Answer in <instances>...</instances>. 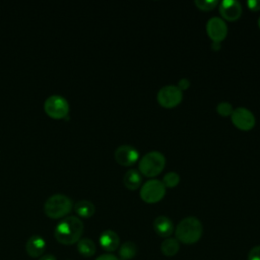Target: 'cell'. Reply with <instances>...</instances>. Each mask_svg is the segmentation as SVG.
<instances>
[{
    "instance_id": "1",
    "label": "cell",
    "mask_w": 260,
    "mask_h": 260,
    "mask_svg": "<svg viewBox=\"0 0 260 260\" xmlns=\"http://www.w3.org/2000/svg\"><path fill=\"white\" fill-rule=\"evenodd\" d=\"M83 232V222L77 216L63 218L55 228V239L63 245H72L80 240Z\"/></svg>"
},
{
    "instance_id": "2",
    "label": "cell",
    "mask_w": 260,
    "mask_h": 260,
    "mask_svg": "<svg viewBox=\"0 0 260 260\" xmlns=\"http://www.w3.org/2000/svg\"><path fill=\"white\" fill-rule=\"evenodd\" d=\"M203 226L201 221L195 216L183 218L176 226V239L183 244H194L198 242L202 236Z\"/></svg>"
},
{
    "instance_id": "3",
    "label": "cell",
    "mask_w": 260,
    "mask_h": 260,
    "mask_svg": "<svg viewBox=\"0 0 260 260\" xmlns=\"http://www.w3.org/2000/svg\"><path fill=\"white\" fill-rule=\"evenodd\" d=\"M72 208V200L68 196L60 193L50 196L44 204V211L46 215L53 219L64 217L71 212Z\"/></svg>"
},
{
    "instance_id": "4",
    "label": "cell",
    "mask_w": 260,
    "mask_h": 260,
    "mask_svg": "<svg viewBox=\"0 0 260 260\" xmlns=\"http://www.w3.org/2000/svg\"><path fill=\"white\" fill-rule=\"evenodd\" d=\"M166 166L165 155L157 150L146 152L139 160V173L145 177L152 178L161 173Z\"/></svg>"
},
{
    "instance_id": "5",
    "label": "cell",
    "mask_w": 260,
    "mask_h": 260,
    "mask_svg": "<svg viewBox=\"0 0 260 260\" xmlns=\"http://www.w3.org/2000/svg\"><path fill=\"white\" fill-rule=\"evenodd\" d=\"M167 188L164 183L156 179H150L146 181L140 188V198L145 203H156L160 201L166 195Z\"/></svg>"
},
{
    "instance_id": "6",
    "label": "cell",
    "mask_w": 260,
    "mask_h": 260,
    "mask_svg": "<svg viewBox=\"0 0 260 260\" xmlns=\"http://www.w3.org/2000/svg\"><path fill=\"white\" fill-rule=\"evenodd\" d=\"M44 110L53 119H62L68 115L69 104L67 100L59 94H53L46 99Z\"/></svg>"
},
{
    "instance_id": "7",
    "label": "cell",
    "mask_w": 260,
    "mask_h": 260,
    "mask_svg": "<svg viewBox=\"0 0 260 260\" xmlns=\"http://www.w3.org/2000/svg\"><path fill=\"white\" fill-rule=\"evenodd\" d=\"M156 99L161 107L171 109L178 106L182 102L183 91L177 85H165L157 91Z\"/></svg>"
},
{
    "instance_id": "8",
    "label": "cell",
    "mask_w": 260,
    "mask_h": 260,
    "mask_svg": "<svg viewBox=\"0 0 260 260\" xmlns=\"http://www.w3.org/2000/svg\"><path fill=\"white\" fill-rule=\"evenodd\" d=\"M231 119L233 124L238 129L243 131L251 130L256 124V119L254 114L249 109L244 107H238L234 109L231 115Z\"/></svg>"
},
{
    "instance_id": "9",
    "label": "cell",
    "mask_w": 260,
    "mask_h": 260,
    "mask_svg": "<svg viewBox=\"0 0 260 260\" xmlns=\"http://www.w3.org/2000/svg\"><path fill=\"white\" fill-rule=\"evenodd\" d=\"M206 32L213 43H221L228 35V25L221 17L213 16L206 22Z\"/></svg>"
},
{
    "instance_id": "10",
    "label": "cell",
    "mask_w": 260,
    "mask_h": 260,
    "mask_svg": "<svg viewBox=\"0 0 260 260\" xmlns=\"http://www.w3.org/2000/svg\"><path fill=\"white\" fill-rule=\"evenodd\" d=\"M139 158L138 150L129 144H123L116 148L115 159L119 165L130 167L134 165Z\"/></svg>"
},
{
    "instance_id": "11",
    "label": "cell",
    "mask_w": 260,
    "mask_h": 260,
    "mask_svg": "<svg viewBox=\"0 0 260 260\" xmlns=\"http://www.w3.org/2000/svg\"><path fill=\"white\" fill-rule=\"evenodd\" d=\"M219 13L223 20H237L242 14V5L237 0H223L219 3Z\"/></svg>"
},
{
    "instance_id": "12",
    "label": "cell",
    "mask_w": 260,
    "mask_h": 260,
    "mask_svg": "<svg viewBox=\"0 0 260 260\" xmlns=\"http://www.w3.org/2000/svg\"><path fill=\"white\" fill-rule=\"evenodd\" d=\"M100 245L108 252H113L119 248L120 238L112 230L104 231L100 236Z\"/></svg>"
},
{
    "instance_id": "13",
    "label": "cell",
    "mask_w": 260,
    "mask_h": 260,
    "mask_svg": "<svg viewBox=\"0 0 260 260\" xmlns=\"http://www.w3.org/2000/svg\"><path fill=\"white\" fill-rule=\"evenodd\" d=\"M154 232L162 238H169L174 232L173 221L165 215H159L153 220Z\"/></svg>"
},
{
    "instance_id": "14",
    "label": "cell",
    "mask_w": 260,
    "mask_h": 260,
    "mask_svg": "<svg viewBox=\"0 0 260 260\" xmlns=\"http://www.w3.org/2000/svg\"><path fill=\"white\" fill-rule=\"evenodd\" d=\"M45 249H46V242L41 236H38V235L31 236L25 244V251L30 257L42 256Z\"/></svg>"
},
{
    "instance_id": "15",
    "label": "cell",
    "mask_w": 260,
    "mask_h": 260,
    "mask_svg": "<svg viewBox=\"0 0 260 260\" xmlns=\"http://www.w3.org/2000/svg\"><path fill=\"white\" fill-rule=\"evenodd\" d=\"M123 182L126 188L130 190H136L137 188L140 187L142 182L141 174L139 173V171L135 169H130L124 174Z\"/></svg>"
},
{
    "instance_id": "16",
    "label": "cell",
    "mask_w": 260,
    "mask_h": 260,
    "mask_svg": "<svg viewBox=\"0 0 260 260\" xmlns=\"http://www.w3.org/2000/svg\"><path fill=\"white\" fill-rule=\"evenodd\" d=\"M73 209L77 215L81 217H90L95 211V207L91 201L88 200H79L73 205Z\"/></svg>"
},
{
    "instance_id": "17",
    "label": "cell",
    "mask_w": 260,
    "mask_h": 260,
    "mask_svg": "<svg viewBox=\"0 0 260 260\" xmlns=\"http://www.w3.org/2000/svg\"><path fill=\"white\" fill-rule=\"evenodd\" d=\"M180 249V243L177 239L167 238L160 245L161 253L167 257L175 256Z\"/></svg>"
},
{
    "instance_id": "18",
    "label": "cell",
    "mask_w": 260,
    "mask_h": 260,
    "mask_svg": "<svg viewBox=\"0 0 260 260\" xmlns=\"http://www.w3.org/2000/svg\"><path fill=\"white\" fill-rule=\"evenodd\" d=\"M77 250L84 257H91L95 253V244L88 238L80 239L77 242Z\"/></svg>"
},
{
    "instance_id": "19",
    "label": "cell",
    "mask_w": 260,
    "mask_h": 260,
    "mask_svg": "<svg viewBox=\"0 0 260 260\" xmlns=\"http://www.w3.org/2000/svg\"><path fill=\"white\" fill-rule=\"evenodd\" d=\"M137 253V247L133 242H125L119 249V255L121 260H130L135 257Z\"/></svg>"
},
{
    "instance_id": "20",
    "label": "cell",
    "mask_w": 260,
    "mask_h": 260,
    "mask_svg": "<svg viewBox=\"0 0 260 260\" xmlns=\"http://www.w3.org/2000/svg\"><path fill=\"white\" fill-rule=\"evenodd\" d=\"M161 182L166 188H175L180 183V175L176 172H169L164 176Z\"/></svg>"
},
{
    "instance_id": "21",
    "label": "cell",
    "mask_w": 260,
    "mask_h": 260,
    "mask_svg": "<svg viewBox=\"0 0 260 260\" xmlns=\"http://www.w3.org/2000/svg\"><path fill=\"white\" fill-rule=\"evenodd\" d=\"M218 4L217 0H195V5L204 11H209L215 8V6Z\"/></svg>"
},
{
    "instance_id": "22",
    "label": "cell",
    "mask_w": 260,
    "mask_h": 260,
    "mask_svg": "<svg viewBox=\"0 0 260 260\" xmlns=\"http://www.w3.org/2000/svg\"><path fill=\"white\" fill-rule=\"evenodd\" d=\"M234 109L232 104H230L229 102H220L217 106H216V112L223 117H228L231 116L233 113Z\"/></svg>"
},
{
    "instance_id": "23",
    "label": "cell",
    "mask_w": 260,
    "mask_h": 260,
    "mask_svg": "<svg viewBox=\"0 0 260 260\" xmlns=\"http://www.w3.org/2000/svg\"><path fill=\"white\" fill-rule=\"evenodd\" d=\"M247 260H260V246H255L249 251Z\"/></svg>"
},
{
    "instance_id": "24",
    "label": "cell",
    "mask_w": 260,
    "mask_h": 260,
    "mask_svg": "<svg viewBox=\"0 0 260 260\" xmlns=\"http://www.w3.org/2000/svg\"><path fill=\"white\" fill-rule=\"evenodd\" d=\"M177 86L183 91L185 89H187L190 86V81L188 78H181L177 84Z\"/></svg>"
},
{
    "instance_id": "25",
    "label": "cell",
    "mask_w": 260,
    "mask_h": 260,
    "mask_svg": "<svg viewBox=\"0 0 260 260\" xmlns=\"http://www.w3.org/2000/svg\"><path fill=\"white\" fill-rule=\"evenodd\" d=\"M247 5L251 10H260V0H249L247 1Z\"/></svg>"
},
{
    "instance_id": "26",
    "label": "cell",
    "mask_w": 260,
    "mask_h": 260,
    "mask_svg": "<svg viewBox=\"0 0 260 260\" xmlns=\"http://www.w3.org/2000/svg\"><path fill=\"white\" fill-rule=\"evenodd\" d=\"M95 260H119V259L113 254H104L99 256Z\"/></svg>"
},
{
    "instance_id": "27",
    "label": "cell",
    "mask_w": 260,
    "mask_h": 260,
    "mask_svg": "<svg viewBox=\"0 0 260 260\" xmlns=\"http://www.w3.org/2000/svg\"><path fill=\"white\" fill-rule=\"evenodd\" d=\"M39 260H57V259L53 254H46V255H43Z\"/></svg>"
},
{
    "instance_id": "28",
    "label": "cell",
    "mask_w": 260,
    "mask_h": 260,
    "mask_svg": "<svg viewBox=\"0 0 260 260\" xmlns=\"http://www.w3.org/2000/svg\"><path fill=\"white\" fill-rule=\"evenodd\" d=\"M258 25H259V27H260V16H259V18H258Z\"/></svg>"
}]
</instances>
